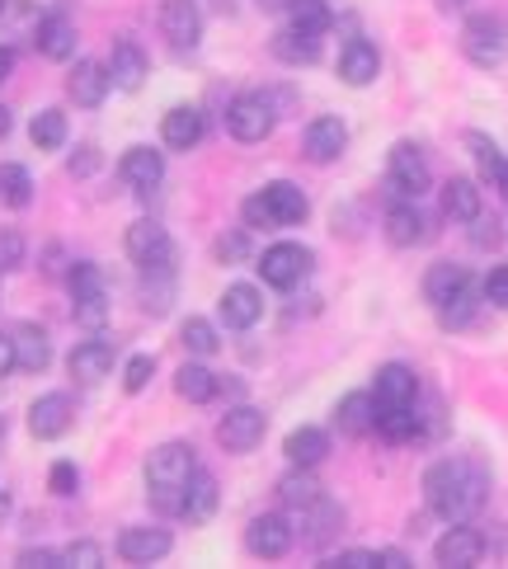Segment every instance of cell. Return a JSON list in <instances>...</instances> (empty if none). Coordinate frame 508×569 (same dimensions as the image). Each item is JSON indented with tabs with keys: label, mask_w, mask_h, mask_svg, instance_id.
Segmentation results:
<instances>
[{
	"label": "cell",
	"mask_w": 508,
	"mask_h": 569,
	"mask_svg": "<svg viewBox=\"0 0 508 569\" xmlns=\"http://www.w3.org/2000/svg\"><path fill=\"white\" fill-rule=\"evenodd\" d=\"M485 490H490V485H485V471L471 457H442L424 471V503H429L438 518H452V522L471 518L485 503Z\"/></svg>",
	"instance_id": "1"
},
{
	"label": "cell",
	"mask_w": 508,
	"mask_h": 569,
	"mask_svg": "<svg viewBox=\"0 0 508 569\" xmlns=\"http://www.w3.org/2000/svg\"><path fill=\"white\" fill-rule=\"evenodd\" d=\"M198 471V457L189 442H160L147 457V485H151V508L156 513H185V490Z\"/></svg>",
	"instance_id": "2"
},
{
	"label": "cell",
	"mask_w": 508,
	"mask_h": 569,
	"mask_svg": "<svg viewBox=\"0 0 508 569\" xmlns=\"http://www.w3.org/2000/svg\"><path fill=\"white\" fill-rule=\"evenodd\" d=\"M240 217H246V227H255V231L301 227V221L311 217V202H307V193H301L297 184L278 179V184L259 189V193H250L246 202H240Z\"/></svg>",
	"instance_id": "3"
},
{
	"label": "cell",
	"mask_w": 508,
	"mask_h": 569,
	"mask_svg": "<svg viewBox=\"0 0 508 569\" xmlns=\"http://www.w3.org/2000/svg\"><path fill=\"white\" fill-rule=\"evenodd\" d=\"M461 52L480 71H495L508 62V19L504 14H471L461 24Z\"/></svg>",
	"instance_id": "4"
},
{
	"label": "cell",
	"mask_w": 508,
	"mask_h": 569,
	"mask_svg": "<svg viewBox=\"0 0 508 569\" xmlns=\"http://www.w3.org/2000/svg\"><path fill=\"white\" fill-rule=\"evenodd\" d=\"M273 123H278V104L269 94H240L227 109V132L236 141H246V147H259L273 132Z\"/></svg>",
	"instance_id": "5"
},
{
	"label": "cell",
	"mask_w": 508,
	"mask_h": 569,
	"mask_svg": "<svg viewBox=\"0 0 508 569\" xmlns=\"http://www.w3.org/2000/svg\"><path fill=\"white\" fill-rule=\"evenodd\" d=\"M311 250L307 246H292V240H278V246H269L259 254V278L269 282V288H282V292H292L297 282H307L311 273Z\"/></svg>",
	"instance_id": "6"
},
{
	"label": "cell",
	"mask_w": 508,
	"mask_h": 569,
	"mask_svg": "<svg viewBox=\"0 0 508 569\" xmlns=\"http://www.w3.org/2000/svg\"><path fill=\"white\" fill-rule=\"evenodd\" d=\"M386 179H391V189L400 198H419L429 193L434 174H429V160H424V151L415 147V141H396L391 156H386Z\"/></svg>",
	"instance_id": "7"
},
{
	"label": "cell",
	"mask_w": 508,
	"mask_h": 569,
	"mask_svg": "<svg viewBox=\"0 0 508 569\" xmlns=\"http://www.w3.org/2000/svg\"><path fill=\"white\" fill-rule=\"evenodd\" d=\"M123 250H128V259L137 263V269H156V263H175L170 231L160 227V221H151V217L132 221L128 236H123Z\"/></svg>",
	"instance_id": "8"
},
{
	"label": "cell",
	"mask_w": 508,
	"mask_h": 569,
	"mask_svg": "<svg viewBox=\"0 0 508 569\" xmlns=\"http://www.w3.org/2000/svg\"><path fill=\"white\" fill-rule=\"evenodd\" d=\"M263 433H269V415L255 410V405H236V410H227V419L217 423V442L236 457L255 452V447L263 442Z\"/></svg>",
	"instance_id": "9"
},
{
	"label": "cell",
	"mask_w": 508,
	"mask_h": 569,
	"mask_svg": "<svg viewBox=\"0 0 508 569\" xmlns=\"http://www.w3.org/2000/svg\"><path fill=\"white\" fill-rule=\"evenodd\" d=\"M343 151H349V128H343V118H335V113L311 118L307 132H301V156H307L311 166H330V160H339Z\"/></svg>",
	"instance_id": "10"
},
{
	"label": "cell",
	"mask_w": 508,
	"mask_h": 569,
	"mask_svg": "<svg viewBox=\"0 0 508 569\" xmlns=\"http://www.w3.org/2000/svg\"><path fill=\"white\" fill-rule=\"evenodd\" d=\"M434 560L442 569H471L485 560V532L471 522H457V527H447L442 541L434 546Z\"/></svg>",
	"instance_id": "11"
},
{
	"label": "cell",
	"mask_w": 508,
	"mask_h": 569,
	"mask_svg": "<svg viewBox=\"0 0 508 569\" xmlns=\"http://www.w3.org/2000/svg\"><path fill=\"white\" fill-rule=\"evenodd\" d=\"M71 423H76V405H71L62 391H48V396H38V400L29 405V433H33V438L52 442V438H62Z\"/></svg>",
	"instance_id": "12"
},
{
	"label": "cell",
	"mask_w": 508,
	"mask_h": 569,
	"mask_svg": "<svg viewBox=\"0 0 508 569\" xmlns=\"http://www.w3.org/2000/svg\"><path fill=\"white\" fill-rule=\"evenodd\" d=\"M118 179H123L132 193H156L160 179H166V156L156 147H132V151H123V160H118Z\"/></svg>",
	"instance_id": "13"
},
{
	"label": "cell",
	"mask_w": 508,
	"mask_h": 569,
	"mask_svg": "<svg viewBox=\"0 0 508 569\" xmlns=\"http://www.w3.org/2000/svg\"><path fill=\"white\" fill-rule=\"evenodd\" d=\"M160 33H166V43L179 48V52L198 48V38H202V14H198L193 0H166V6H160Z\"/></svg>",
	"instance_id": "14"
},
{
	"label": "cell",
	"mask_w": 508,
	"mask_h": 569,
	"mask_svg": "<svg viewBox=\"0 0 508 569\" xmlns=\"http://www.w3.org/2000/svg\"><path fill=\"white\" fill-rule=\"evenodd\" d=\"M175 537L166 532V527H128V532H118V556H123L128 565H156L170 556Z\"/></svg>",
	"instance_id": "15"
},
{
	"label": "cell",
	"mask_w": 508,
	"mask_h": 569,
	"mask_svg": "<svg viewBox=\"0 0 508 569\" xmlns=\"http://www.w3.org/2000/svg\"><path fill=\"white\" fill-rule=\"evenodd\" d=\"M109 90H113V80H109V67L104 62H76L71 67V76H67V94H71V104H80V109H99L109 99Z\"/></svg>",
	"instance_id": "16"
},
{
	"label": "cell",
	"mask_w": 508,
	"mask_h": 569,
	"mask_svg": "<svg viewBox=\"0 0 508 569\" xmlns=\"http://www.w3.org/2000/svg\"><path fill=\"white\" fill-rule=\"evenodd\" d=\"M377 415H381V405L372 391H349L335 405V429L349 438H368V433H377Z\"/></svg>",
	"instance_id": "17"
},
{
	"label": "cell",
	"mask_w": 508,
	"mask_h": 569,
	"mask_svg": "<svg viewBox=\"0 0 508 569\" xmlns=\"http://www.w3.org/2000/svg\"><path fill=\"white\" fill-rule=\"evenodd\" d=\"M246 546H250L259 560L288 556V546H292V522L282 518V513H259V518L250 522V532H246Z\"/></svg>",
	"instance_id": "18"
},
{
	"label": "cell",
	"mask_w": 508,
	"mask_h": 569,
	"mask_svg": "<svg viewBox=\"0 0 508 569\" xmlns=\"http://www.w3.org/2000/svg\"><path fill=\"white\" fill-rule=\"evenodd\" d=\"M377 71H381L377 43H368V38H349L343 52H339V80H343V86L362 90V86H372V80H377Z\"/></svg>",
	"instance_id": "19"
},
{
	"label": "cell",
	"mask_w": 508,
	"mask_h": 569,
	"mask_svg": "<svg viewBox=\"0 0 508 569\" xmlns=\"http://www.w3.org/2000/svg\"><path fill=\"white\" fill-rule=\"evenodd\" d=\"M67 372H71V381H80V386H99V381L113 372V349H109L104 339L76 343L71 358H67Z\"/></svg>",
	"instance_id": "20"
},
{
	"label": "cell",
	"mask_w": 508,
	"mask_h": 569,
	"mask_svg": "<svg viewBox=\"0 0 508 569\" xmlns=\"http://www.w3.org/2000/svg\"><path fill=\"white\" fill-rule=\"evenodd\" d=\"M476 288V278L461 269V263H434L429 273H424V301L438 311L447 307V301H457L461 292H471Z\"/></svg>",
	"instance_id": "21"
},
{
	"label": "cell",
	"mask_w": 508,
	"mask_h": 569,
	"mask_svg": "<svg viewBox=\"0 0 508 569\" xmlns=\"http://www.w3.org/2000/svg\"><path fill=\"white\" fill-rule=\"evenodd\" d=\"M263 316V292L255 282H231L227 292H221V320L231 325V330H255Z\"/></svg>",
	"instance_id": "22"
},
{
	"label": "cell",
	"mask_w": 508,
	"mask_h": 569,
	"mask_svg": "<svg viewBox=\"0 0 508 569\" xmlns=\"http://www.w3.org/2000/svg\"><path fill=\"white\" fill-rule=\"evenodd\" d=\"M372 396L381 410H396V405H415L419 400V377L405 368V362H386L372 381Z\"/></svg>",
	"instance_id": "23"
},
{
	"label": "cell",
	"mask_w": 508,
	"mask_h": 569,
	"mask_svg": "<svg viewBox=\"0 0 508 569\" xmlns=\"http://www.w3.org/2000/svg\"><path fill=\"white\" fill-rule=\"evenodd\" d=\"M14 339V368L19 372H48V362H52V339L43 325H19V330L10 335Z\"/></svg>",
	"instance_id": "24"
},
{
	"label": "cell",
	"mask_w": 508,
	"mask_h": 569,
	"mask_svg": "<svg viewBox=\"0 0 508 569\" xmlns=\"http://www.w3.org/2000/svg\"><path fill=\"white\" fill-rule=\"evenodd\" d=\"M269 52L278 57L282 67H316V62H320V33L278 29V33L269 38Z\"/></svg>",
	"instance_id": "25"
},
{
	"label": "cell",
	"mask_w": 508,
	"mask_h": 569,
	"mask_svg": "<svg viewBox=\"0 0 508 569\" xmlns=\"http://www.w3.org/2000/svg\"><path fill=\"white\" fill-rule=\"evenodd\" d=\"M147 52H141L132 38H123V43L113 48L109 57V80H113V90H123V94H137L141 90V80H147Z\"/></svg>",
	"instance_id": "26"
},
{
	"label": "cell",
	"mask_w": 508,
	"mask_h": 569,
	"mask_svg": "<svg viewBox=\"0 0 508 569\" xmlns=\"http://www.w3.org/2000/svg\"><path fill=\"white\" fill-rule=\"evenodd\" d=\"M202 113L193 109V104H179V109H170L166 118H160V141H166L170 151H193L198 141H202Z\"/></svg>",
	"instance_id": "27"
},
{
	"label": "cell",
	"mask_w": 508,
	"mask_h": 569,
	"mask_svg": "<svg viewBox=\"0 0 508 569\" xmlns=\"http://www.w3.org/2000/svg\"><path fill=\"white\" fill-rule=\"evenodd\" d=\"M386 240H391L396 250H410V246H419L424 240V212L415 208V202H391L386 208Z\"/></svg>",
	"instance_id": "28"
},
{
	"label": "cell",
	"mask_w": 508,
	"mask_h": 569,
	"mask_svg": "<svg viewBox=\"0 0 508 569\" xmlns=\"http://www.w3.org/2000/svg\"><path fill=\"white\" fill-rule=\"evenodd\" d=\"M297 527H301V537L307 541H325V537H339V527H343V508L339 503H330V499H316V503H307V508H297Z\"/></svg>",
	"instance_id": "29"
},
{
	"label": "cell",
	"mask_w": 508,
	"mask_h": 569,
	"mask_svg": "<svg viewBox=\"0 0 508 569\" xmlns=\"http://www.w3.org/2000/svg\"><path fill=\"white\" fill-rule=\"evenodd\" d=\"M282 452H288V466H316L330 457V433L316 429V423H307V429H292L288 442H282Z\"/></svg>",
	"instance_id": "30"
},
{
	"label": "cell",
	"mask_w": 508,
	"mask_h": 569,
	"mask_svg": "<svg viewBox=\"0 0 508 569\" xmlns=\"http://www.w3.org/2000/svg\"><path fill=\"white\" fill-rule=\"evenodd\" d=\"M175 263H156V269H141V307L151 316H166L175 301Z\"/></svg>",
	"instance_id": "31"
},
{
	"label": "cell",
	"mask_w": 508,
	"mask_h": 569,
	"mask_svg": "<svg viewBox=\"0 0 508 569\" xmlns=\"http://www.w3.org/2000/svg\"><path fill=\"white\" fill-rule=\"evenodd\" d=\"M38 52L52 57V62H67V57L76 52V24L67 14H43V24H38Z\"/></svg>",
	"instance_id": "32"
},
{
	"label": "cell",
	"mask_w": 508,
	"mask_h": 569,
	"mask_svg": "<svg viewBox=\"0 0 508 569\" xmlns=\"http://www.w3.org/2000/svg\"><path fill=\"white\" fill-rule=\"evenodd\" d=\"M377 433L391 442V447H405V442H424V429H419V410L415 405H396V410H381L377 415Z\"/></svg>",
	"instance_id": "33"
},
{
	"label": "cell",
	"mask_w": 508,
	"mask_h": 569,
	"mask_svg": "<svg viewBox=\"0 0 508 569\" xmlns=\"http://www.w3.org/2000/svg\"><path fill=\"white\" fill-rule=\"evenodd\" d=\"M217 503H221V490H217V476H208V471H193V480H189V490H185V522H208L212 513H217Z\"/></svg>",
	"instance_id": "34"
},
{
	"label": "cell",
	"mask_w": 508,
	"mask_h": 569,
	"mask_svg": "<svg viewBox=\"0 0 508 569\" xmlns=\"http://www.w3.org/2000/svg\"><path fill=\"white\" fill-rule=\"evenodd\" d=\"M33 202V174L29 166H19V160H0V208H29Z\"/></svg>",
	"instance_id": "35"
},
{
	"label": "cell",
	"mask_w": 508,
	"mask_h": 569,
	"mask_svg": "<svg viewBox=\"0 0 508 569\" xmlns=\"http://www.w3.org/2000/svg\"><path fill=\"white\" fill-rule=\"evenodd\" d=\"M476 212H485L476 179H447L442 184V217L447 221H471Z\"/></svg>",
	"instance_id": "36"
},
{
	"label": "cell",
	"mask_w": 508,
	"mask_h": 569,
	"mask_svg": "<svg viewBox=\"0 0 508 569\" xmlns=\"http://www.w3.org/2000/svg\"><path fill=\"white\" fill-rule=\"evenodd\" d=\"M175 396L189 400V405H208L217 400V372L202 368V362H185V368L175 372Z\"/></svg>",
	"instance_id": "37"
},
{
	"label": "cell",
	"mask_w": 508,
	"mask_h": 569,
	"mask_svg": "<svg viewBox=\"0 0 508 569\" xmlns=\"http://www.w3.org/2000/svg\"><path fill=\"white\" fill-rule=\"evenodd\" d=\"M320 495H325V490H320V480H316L311 466H292V471L278 480V499L288 503L292 513H297V508H307V503H316Z\"/></svg>",
	"instance_id": "38"
},
{
	"label": "cell",
	"mask_w": 508,
	"mask_h": 569,
	"mask_svg": "<svg viewBox=\"0 0 508 569\" xmlns=\"http://www.w3.org/2000/svg\"><path fill=\"white\" fill-rule=\"evenodd\" d=\"M29 137H33V147L38 151H62L67 147V137H71V123H67V113L62 109H43L29 123Z\"/></svg>",
	"instance_id": "39"
},
{
	"label": "cell",
	"mask_w": 508,
	"mask_h": 569,
	"mask_svg": "<svg viewBox=\"0 0 508 569\" xmlns=\"http://www.w3.org/2000/svg\"><path fill=\"white\" fill-rule=\"evenodd\" d=\"M179 343L193 353V358H208L221 349V339H217V325L212 320H202V316H189L185 325H179Z\"/></svg>",
	"instance_id": "40"
},
{
	"label": "cell",
	"mask_w": 508,
	"mask_h": 569,
	"mask_svg": "<svg viewBox=\"0 0 508 569\" xmlns=\"http://www.w3.org/2000/svg\"><path fill=\"white\" fill-rule=\"evenodd\" d=\"M288 19H292V29H307V33H325L330 29V0H288Z\"/></svg>",
	"instance_id": "41"
},
{
	"label": "cell",
	"mask_w": 508,
	"mask_h": 569,
	"mask_svg": "<svg viewBox=\"0 0 508 569\" xmlns=\"http://www.w3.org/2000/svg\"><path fill=\"white\" fill-rule=\"evenodd\" d=\"M67 288H71V301H80V297H104V269L90 263V259H80V263H71V269H67Z\"/></svg>",
	"instance_id": "42"
},
{
	"label": "cell",
	"mask_w": 508,
	"mask_h": 569,
	"mask_svg": "<svg viewBox=\"0 0 508 569\" xmlns=\"http://www.w3.org/2000/svg\"><path fill=\"white\" fill-rule=\"evenodd\" d=\"M466 147H471V160H476V170H480V179H499V166H504V156H499V147L485 132H466Z\"/></svg>",
	"instance_id": "43"
},
{
	"label": "cell",
	"mask_w": 508,
	"mask_h": 569,
	"mask_svg": "<svg viewBox=\"0 0 508 569\" xmlns=\"http://www.w3.org/2000/svg\"><path fill=\"white\" fill-rule=\"evenodd\" d=\"M476 307H480V288L461 292L457 301H447V307H438V320H442V330H466V325L476 320Z\"/></svg>",
	"instance_id": "44"
},
{
	"label": "cell",
	"mask_w": 508,
	"mask_h": 569,
	"mask_svg": "<svg viewBox=\"0 0 508 569\" xmlns=\"http://www.w3.org/2000/svg\"><path fill=\"white\" fill-rule=\"evenodd\" d=\"M151 377H156V358H151V353H132V358L123 362V391H128V396L147 391Z\"/></svg>",
	"instance_id": "45"
},
{
	"label": "cell",
	"mask_w": 508,
	"mask_h": 569,
	"mask_svg": "<svg viewBox=\"0 0 508 569\" xmlns=\"http://www.w3.org/2000/svg\"><path fill=\"white\" fill-rule=\"evenodd\" d=\"M71 316H76L80 330H104V320H109V292L104 297H80Z\"/></svg>",
	"instance_id": "46"
},
{
	"label": "cell",
	"mask_w": 508,
	"mask_h": 569,
	"mask_svg": "<svg viewBox=\"0 0 508 569\" xmlns=\"http://www.w3.org/2000/svg\"><path fill=\"white\" fill-rule=\"evenodd\" d=\"M62 565H67V569H99V565H104V546H94V541H71L67 551H62Z\"/></svg>",
	"instance_id": "47"
},
{
	"label": "cell",
	"mask_w": 508,
	"mask_h": 569,
	"mask_svg": "<svg viewBox=\"0 0 508 569\" xmlns=\"http://www.w3.org/2000/svg\"><path fill=\"white\" fill-rule=\"evenodd\" d=\"M24 254H29V246H24V236H19L14 227H0V273H10V269H19V263H24Z\"/></svg>",
	"instance_id": "48"
},
{
	"label": "cell",
	"mask_w": 508,
	"mask_h": 569,
	"mask_svg": "<svg viewBox=\"0 0 508 569\" xmlns=\"http://www.w3.org/2000/svg\"><path fill=\"white\" fill-rule=\"evenodd\" d=\"M48 490L57 495V499H71L76 490H80V471H76V461H57L52 471H48Z\"/></svg>",
	"instance_id": "49"
},
{
	"label": "cell",
	"mask_w": 508,
	"mask_h": 569,
	"mask_svg": "<svg viewBox=\"0 0 508 569\" xmlns=\"http://www.w3.org/2000/svg\"><path fill=\"white\" fill-rule=\"evenodd\" d=\"M212 254H217L221 263H240V259H250V236H246V231H227V236H217Z\"/></svg>",
	"instance_id": "50"
},
{
	"label": "cell",
	"mask_w": 508,
	"mask_h": 569,
	"mask_svg": "<svg viewBox=\"0 0 508 569\" xmlns=\"http://www.w3.org/2000/svg\"><path fill=\"white\" fill-rule=\"evenodd\" d=\"M485 301H490V307H504L508 311V263H499V269H490L485 273Z\"/></svg>",
	"instance_id": "51"
},
{
	"label": "cell",
	"mask_w": 508,
	"mask_h": 569,
	"mask_svg": "<svg viewBox=\"0 0 508 569\" xmlns=\"http://www.w3.org/2000/svg\"><path fill=\"white\" fill-rule=\"evenodd\" d=\"M14 565H19V569H62V551H43V546H24Z\"/></svg>",
	"instance_id": "52"
},
{
	"label": "cell",
	"mask_w": 508,
	"mask_h": 569,
	"mask_svg": "<svg viewBox=\"0 0 508 569\" xmlns=\"http://www.w3.org/2000/svg\"><path fill=\"white\" fill-rule=\"evenodd\" d=\"M335 569H381V551H343V556H330Z\"/></svg>",
	"instance_id": "53"
},
{
	"label": "cell",
	"mask_w": 508,
	"mask_h": 569,
	"mask_svg": "<svg viewBox=\"0 0 508 569\" xmlns=\"http://www.w3.org/2000/svg\"><path fill=\"white\" fill-rule=\"evenodd\" d=\"M99 166H104V160H99L94 147H76V156H71V174H76V179H90Z\"/></svg>",
	"instance_id": "54"
},
{
	"label": "cell",
	"mask_w": 508,
	"mask_h": 569,
	"mask_svg": "<svg viewBox=\"0 0 508 569\" xmlns=\"http://www.w3.org/2000/svg\"><path fill=\"white\" fill-rule=\"evenodd\" d=\"M10 372H14V339L0 335V377H10Z\"/></svg>",
	"instance_id": "55"
},
{
	"label": "cell",
	"mask_w": 508,
	"mask_h": 569,
	"mask_svg": "<svg viewBox=\"0 0 508 569\" xmlns=\"http://www.w3.org/2000/svg\"><path fill=\"white\" fill-rule=\"evenodd\" d=\"M381 569H410V556L391 546V551H381Z\"/></svg>",
	"instance_id": "56"
},
{
	"label": "cell",
	"mask_w": 508,
	"mask_h": 569,
	"mask_svg": "<svg viewBox=\"0 0 508 569\" xmlns=\"http://www.w3.org/2000/svg\"><path fill=\"white\" fill-rule=\"evenodd\" d=\"M10 71H14V52H10V48H0V80H6Z\"/></svg>",
	"instance_id": "57"
},
{
	"label": "cell",
	"mask_w": 508,
	"mask_h": 569,
	"mask_svg": "<svg viewBox=\"0 0 508 569\" xmlns=\"http://www.w3.org/2000/svg\"><path fill=\"white\" fill-rule=\"evenodd\" d=\"M10 128H14V118H10V109H6V104H0V141L10 137Z\"/></svg>",
	"instance_id": "58"
},
{
	"label": "cell",
	"mask_w": 508,
	"mask_h": 569,
	"mask_svg": "<svg viewBox=\"0 0 508 569\" xmlns=\"http://www.w3.org/2000/svg\"><path fill=\"white\" fill-rule=\"evenodd\" d=\"M495 184H499V193L508 198V160H504V166H499V179H495Z\"/></svg>",
	"instance_id": "59"
},
{
	"label": "cell",
	"mask_w": 508,
	"mask_h": 569,
	"mask_svg": "<svg viewBox=\"0 0 508 569\" xmlns=\"http://www.w3.org/2000/svg\"><path fill=\"white\" fill-rule=\"evenodd\" d=\"M259 10H288V0H255Z\"/></svg>",
	"instance_id": "60"
},
{
	"label": "cell",
	"mask_w": 508,
	"mask_h": 569,
	"mask_svg": "<svg viewBox=\"0 0 508 569\" xmlns=\"http://www.w3.org/2000/svg\"><path fill=\"white\" fill-rule=\"evenodd\" d=\"M461 6H471V0H438V10H461Z\"/></svg>",
	"instance_id": "61"
},
{
	"label": "cell",
	"mask_w": 508,
	"mask_h": 569,
	"mask_svg": "<svg viewBox=\"0 0 508 569\" xmlns=\"http://www.w3.org/2000/svg\"><path fill=\"white\" fill-rule=\"evenodd\" d=\"M6 518H10V495H0V527H6Z\"/></svg>",
	"instance_id": "62"
},
{
	"label": "cell",
	"mask_w": 508,
	"mask_h": 569,
	"mask_svg": "<svg viewBox=\"0 0 508 569\" xmlns=\"http://www.w3.org/2000/svg\"><path fill=\"white\" fill-rule=\"evenodd\" d=\"M6 6H10V0H0V14H6Z\"/></svg>",
	"instance_id": "63"
}]
</instances>
